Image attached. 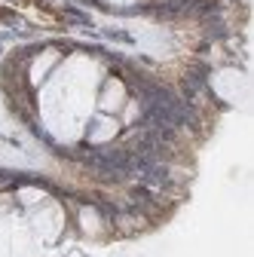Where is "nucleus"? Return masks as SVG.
I'll return each instance as SVG.
<instances>
[{
	"mask_svg": "<svg viewBox=\"0 0 254 257\" xmlns=\"http://www.w3.org/2000/svg\"><path fill=\"white\" fill-rule=\"evenodd\" d=\"M80 227H83L86 236H98L101 233V217H98V211H95V208H83L80 211Z\"/></svg>",
	"mask_w": 254,
	"mask_h": 257,
	"instance_id": "5",
	"label": "nucleus"
},
{
	"mask_svg": "<svg viewBox=\"0 0 254 257\" xmlns=\"http://www.w3.org/2000/svg\"><path fill=\"white\" fill-rule=\"evenodd\" d=\"M122 107H125V119H132V116L138 113V107H135V104H122Z\"/></svg>",
	"mask_w": 254,
	"mask_h": 257,
	"instance_id": "7",
	"label": "nucleus"
},
{
	"mask_svg": "<svg viewBox=\"0 0 254 257\" xmlns=\"http://www.w3.org/2000/svg\"><path fill=\"white\" fill-rule=\"evenodd\" d=\"M31 223H34V230L43 239H55L61 233V227H65V217H61V208L58 205H46L43 211H37L34 217H31Z\"/></svg>",
	"mask_w": 254,
	"mask_h": 257,
	"instance_id": "1",
	"label": "nucleus"
},
{
	"mask_svg": "<svg viewBox=\"0 0 254 257\" xmlns=\"http://www.w3.org/2000/svg\"><path fill=\"white\" fill-rule=\"evenodd\" d=\"M125 104V86L119 83V80H107L104 86H101V95H98V107L104 110V113H116L119 107Z\"/></svg>",
	"mask_w": 254,
	"mask_h": 257,
	"instance_id": "2",
	"label": "nucleus"
},
{
	"mask_svg": "<svg viewBox=\"0 0 254 257\" xmlns=\"http://www.w3.org/2000/svg\"><path fill=\"white\" fill-rule=\"evenodd\" d=\"M43 199H46V193H43L40 187H22V190H19V202L28 205V208L37 205V202H43Z\"/></svg>",
	"mask_w": 254,
	"mask_h": 257,
	"instance_id": "6",
	"label": "nucleus"
},
{
	"mask_svg": "<svg viewBox=\"0 0 254 257\" xmlns=\"http://www.w3.org/2000/svg\"><path fill=\"white\" fill-rule=\"evenodd\" d=\"M116 128H119V122L107 113V116H98L95 119V125H92V132H89V138L98 144V141H110L113 135H116Z\"/></svg>",
	"mask_w": 254,
	"mask_h": 257,
	"instance_id": "3",
	"label": "nucleus"
},
{
	"mask_svg": "<svg viewBox=\"0 0 254 257\" xmlns=\"http://www.w3.org/2000/svg\"><path fill=\"white\" fill-rule=\"evenodd\" d=\"M55 61H58V52H55V49H46V52H43V55L34 61V68H31V80H34V83H40V80L46 77V71L52 68Z\"/></svg>",
	"mask_w": 254,
	"mask_h": 257,
	"instance_id": "4",
	"label": "nucleus"
},
{
	"mask_svg": "<svg viewBox=\"0 0 254 257\" xmlns=\"http://www.w3.org/2000/svg\"><path fill=\"white\" fill-rule=\"evenodd\" d=\"M71 257H83V254H80V251H74V254H71Z\"/></svg>",
	"mask_w": 254,
	"mask_h": 257,
	"instance_id": "8",
	"label": "nucleus"
}]
</instances>
